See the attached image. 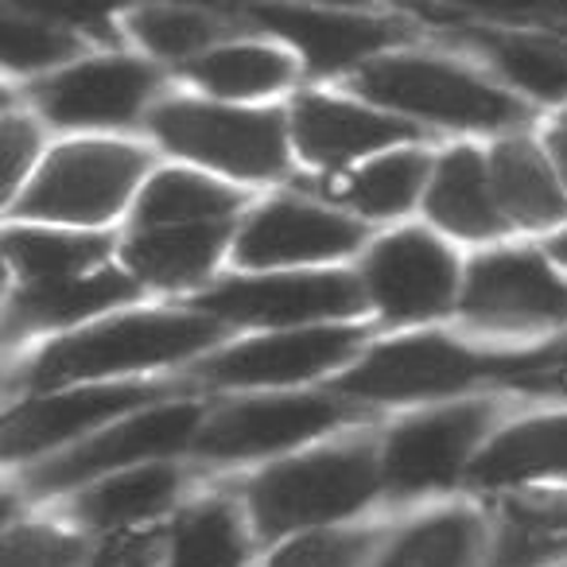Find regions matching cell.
I'll return each instance as SVG.
<instances>
[{
  "label": "cell",
  "instance_id": "f1b7e54d",
  "mask_svg": "<svg viewBox=\"0 0 567 567\" xmlns=\"http://www.w3.org/2000/svg\"><path fill=\"white\" fill-rule=\"evenodd\" d=\"M482 520L466 509H447L404 528L373 567H478Z\"/></svg>",
  "mask_w": 567,
  "mask_h": 567
},
{
  "label": "cell",
  "instance_id": "277c9868",
  "mask_svg": "<svg viewBox=\"0 0 567 567\" xmlns=\"http://www.w3.org/2000/svg\"><path fill=\"white\" fill-rule=\"evenodd\" d=\"M358 94L401 117L447 128L502 133L525 121V105L474 71L432 55H378L358 71Z\"/></svg>",
  "mask_w": 567,
  "mask_h": 567
},
{
  "label": "cell",
  "instance_id": "ac0fdd59",
  "mask_svg": "<svg viewBox=\"0 0 567 567\" xmlns=\"http://www.w3.org/2000/svg\"><path fill=\"white\" fill-rule=\"evenodd\" d=\"M288 128H292L300 156L319 167H347L416 136L409 121H401V113L370 110V105L327 94L296 97Z\"/></svg>",
  "mask_w": 567,
  "mask_h": 567
},
{
  "label": "cell",
  "instance_id": "83f0119b",
  "mask_svg": "<svg viewBox=\"0 0 567 567\" xmlns=\"http://www.w3.org/2000/svg\"><path fill=\"white\" fill-rule=\"evenodd\" d=\"M567 551V497L505 502L494 567H544Z\"/></svg>",
  "mask_w": 567,
  "mask_h": 567
},
{
  "label": "cell",
  "instance_id": "9a60e30c",
  "mask_svg": "<svg viewBox=\"0 0 567 567\" xmlns=\"http://www.w3.org/2000/svg\"><path fill=\"white\" fill-rule=\"evenodd\" d=\"M156 90V71L141 59H86L55 71L35 86L43 117L59 128L133 125Z\"/></svg>",
  "mask_w": 567,
  "mask_h": 567
},
{
  "label": "cell",
  "instance_id": "ee69618b",
  "mask_svg": "<svg viewBox=\"0 0 567 567\" xmlns=\"http://www.w3.org/2000/svg\"><path fill=\"white\" fill-rule=\"evenodd\" d=\"M540 354H544V365H548V370H567V334L559 342H551V347H540Z\"/></svg>",
  "mask_w": 567,
  "mask_h": 567
},
{
  "label": "cell",
  "instance_id": "3957f363",
  "mask_svg": "<svg viewBox=\"0 0 567 567\" xmlns=\"http://www.w3.org/2000/svg\"><path fill=\"white\" fill-rule=\"evenodd\" d=\"M381 486V458L370 443H342L257 474L249 486V513L260 536H288L296 528H319L350 517Z\"/></svg>",
  "mask_w": 567,
  "mask_h": 567
},
{
  "label": "cell",
  "instance_id": "74e56055",
  "mask_svg": "<svg viewBox=\"0 0 567 567\" xmlns=\"http://www.w3.org/2000/svg\"><path fill=\"white\" fill-rule=\"evenodd\" d=\"M0 152H4V190L17 195L20 183L32 179L35 152H40V133H35L32 121L9 113L0 125Z\"/></svg>",
  "mask_w": 567,
  "mask_h": 567
},
{
  "label": "cell",
  "instance_id": "8fae6325",
  "mask_svg": "<svg viewBox=\"0 0 567 567\" xmlns=\"http://www.w3.org/2000/svg\"><path fill=\"white\" fill-rule=\"evenodd\" d=\"M362 288L373 308L393 323L435 319L458 292L455 252L424 229H401L370 249L362 265Z\"/></svg>",
  "mask_w": 567,
  "mask_h": 567
},
{
  "label": "cell",
  "instance_id": "d4e9b609",
  "mask_svg": "<svg viewBox=\"0 0 567 567\" xmlns=\"http://www.w3.org/2000/svg\"><path fill=\"white\" fill-rule=\"evenodd\" d=\"M241 206V195L206 179L187 167H172L148 179L136 198L133 226H203V221H229Z\"/></svg>",
  "mask_w": 567,
  "mask_h": 567
},
{
  "label": "cell",
  "instance_id": "44dd1931",
  "mask_svg": "<svg viewBox=\"0 0 567 567\" xmlns=\"http://www.w3.org/2000/svg\"><path fill=\"white\" fill-rule=\"evenodd\" d=\"M229 221L203 226H133L125 241V260L141 280L156 288H190L221 257Z\"/></svg>",
  "mask_w": 567,
  "mask_h": 567
},
{
  "label": "cell",
  "instance_id": "7a4b0ae2",
  "mask_svg": "<svg viewBox=\"0 0 567 567\" xmlns=\"http://www.w3.org/2000/svg\"><path fill=\"white\" fill-rule=\"evenodd\" d=\"M221 339L214 316H175V311H136V316L105 319L86 331L51 342L32 365L28 385L59 389L74 381L117 378V373L152 370L206 350Z\"/></svg>",
  "mask_w": 567,
  "mask_h": 567
},
{
  "label": "cell",
  "instance_id": "52a82bcc",
  "mask_svg": "<svg viewBox=\"0 0 567 567\" xmlns=\"http://www.w3.org/2000/svg\"><path fill=\"white\" fill-rule=\"evenodd\" d=\"M365 288L347 272H265L226 280L198 296V308L229 323L316 327L358 316Z\"/></svg>",
  "mask_w": 567,
  "mask_h": 567
},
{
  "label": "cell",
  "instance_id": "f546056e",
  "mask_svg": "<svg viewBox=\"0 0 567 567\" xmlns=\"http://www.w3.org/2000/svg\"><path fill=\"white\" fill-rule=\"evenodd\" d=\"M249 559V536L229 502H198L175 520L167 540V567H241Z\"/></svg>",
  "mask_w": 567,
  "mask_h": 567
},
{
  "label": "cell",
  "instance_id": "484cf974",
  "mask_svg": "<svg viewBox=\"0 0 567 567\" xmlns=\"http://www.w3.org/2000/svg\"><path fill=\"white\" fill-rule=\"evenodd\" d=\"M179 478L167 466H128L79 497V517L94 528H136L175 502Z\"/></svg>",
  "mask_w": 567,
  "mask_h": 567
},
{
  "label": "cell",
  "instance_id": "e0dca14e",
  "mask_svg": "<svg viewBox=\"0 0 567 567\" xmlns=\"http://www.w3.org/2000/svg\"><path fill=\"white\" fill-rule=\"evenodd\" d=\"M358 245H362V226L347 214L300 198H276L249 214L237 234L234 257L245 268H288L347 257Z\"/></svg>",
  "mask_w": 567,
  "mask_h": 567
},
{
  "label": "cell",
  "instance_id": "4dcf8cb0",
  "mask_svg": "<svg viewBox=\"0 0 567 567\" xmlns=\"http://www.w3.org/2000/svg\"><path fill=\"white\" fill-rule=\"evenodd\" d=\"M432 159L416 148H393L362 164L339 195L370 218H396L404 214L432 183Z\"/></svg>",
  "mask_w": 567,
  "mask_h": 567
},
{
  "label": "cell",
  "instance_id": "bcb514c9",
  "mask_svg": "<svg viewBox=\"0 0 567 567\" xmlns=\"http://www.w3.org/2000/svg\"><path fill=\"white\" fill-rule=\"evenodd\" d=\"M308 4H331V9H362L370 0H308Z\"/></svg>",
  "mask_w": 567,
  "mask_h": 567
},
{
  "label": "cell",
  "instance_id": "ba28073f",
  "mask_svg": "<svg viewBox=\"0 0 567 567\" xmlns=\"http://www.w3.org/2000/svg\"><path fill=\"white\" fill-rule=\"evenodd\" d=\"M206 424V412L187 401H159L152 409H141L133 420L110 427V432L82 440L66 455H55L32 474V486L40 494H59V489L82 486V482L105 478V474L128 471L148 458L172 455L198 440Z\"/></svg>",
  "mask_w": 567,
  "mask_h": 567
},
{
  "label": "cell",
  "instance_id": "4fadbf2b",
  "mask_svg": "<svg viewBox=\"0 0 567 567\" xmlns=\"http://www.w3.org/2000/svg\"><path fill=\"white\" fill-rule=\"evenodd\" d=\"M362 339V327H280L276 334L206 358L203 378L214 385H296L334 365H347Z\"/></svg>",
  "mask_w": 567,
  "mask_h": 567
},
{
  "label": "cell",
  "instance_id": "b9f144b4",
  "mask_svg": "<svg viewBox=\"0 0 567 567\" xmlns=\"http://www.w3.org/2000/svg\"><path fill=\"white\" fill-rule=\"evenodd\" d=\"M548 156H551V164H556L559 179H564V187H567V121L548 133Z\"/></svg>",
  "mask_w": 567,
  "mask_h": 567
},
{
  "label": "cell",
  "instance_id": "d6a6232c",
  "mask_svg": "<svg viewBox=\"0 0 567 567\" xmlns=\"http://www.w3.org/2000/svg\"><path fill=\"white\" fill-rule=\"evenodd\" d=\"M128 32L144 43V51L156 59H198L218 40V24L210 12L183 9V4H148L128 17Z\"/></svg>",
  "mask_w": 567,
  "mask_h": 567
},
{
  "label": "cell",
  "instance_id": "8992f818",
  "mask_svg": "<svg viewBox=\"0 0 567 567\" xmlns=\"http://www.w3.org/2000/svg\"><path fill=\"white\" fill-rule=\"evenodd\" d=\"M148 156L121 141H74L55 148L28 179L17 203L20 218L59 226H102L125 210Z\"/></svg>",
  "mask_w": 567,
  "mask_h": 567
},
{
  "label": "cell",
  "instance_id": "836d02e7",
  "mask_svg": "<svg viewBox=\"0 0 567 567\" xmlns=\"http://www.w3.org/2000/svg\"><path fill=\"white\" fill-rule=\"evenodd\" d=\"M79 35L71 28H59L51 20L28 17V12L9 9L4 17V66L17 74L51 71L79 55Z\"/></svg>",
  "mask_w": 567,
  "mask_h": 567
},
{
  "label": "cell",
  "instance_id": "cb8c5ba5",
  "mask_svg": "<svg viewBox=\"0 0 567 567\" xmlns=\"http://www.w3.org/2000/svg\"><path fill=\"white\" fill-rule=\"evenodd\" d=\"M292 55L268 48V43H226V48H210L187 63L190 82H198L214 97H229V102L276 94L292 82Z\"/></svg>",
  "mask_w": 567,
  "mask_h": 567
},
{
  "label": "cell",
  "instance_id": "30bf717a",
  "mask_svg": "<svg viewBox=\"0 0 567 567\" xmlns=\"http://www.w3.org/2000/svg\"><path fill=\"white\" fill-rule=\"evenodd\" d=\"M489 404H455V409L424 412L409 424L393 427L381 451V478L396 497H416L443 489L474 466V447L489 427Z\"/></svg>",
  "mask_w": 567,
  "mask_h": 567
},
{
  "label": "cell",
  "instance_id": "4316f807",
  "mask_svg": "<svg viewBox=\"0 0 567 567\" xmlns=\"http://www.w3.org/2000/svg\"><path fill=\"white\" fill-rule=\"evenodd\" d=\"M110 252V237L102 234H74V229H24L12 226L4 234V257L9 268L24 284H48L82 276L102 268Z\"/></svg>",
  "mask_w": 567,
  "mask_h": 567
},
{
  "label": "cell",
  "instance_id": "5b68a950",
  "mask_svg": "<svg viewBox=\"0 0 567 567\" xmlns=\"http://www.w3.org/2000/svg\"><path fill=\"white\" fill-rule=\"evenodd\" d=\"M152 133L167 152L237 179H272L288 167V121L276 110L175 97L152 110Z\"/></svg>",
  "mask_w": 567,
  "mask_h": 567
},
{
  "label": "cell",
  "instance_id": "d590c367",
  "mask_svg": "<svg viewBox=\"0 0 567 567\" xmlns=\"http://www.w3.org/2000/svg\"><path fill=\"white\" fill-rule=\"evenodd\" d=\"M4 567H82V544L48 525H17L4 536Z\"/></svg>",
  "mask_w": 567,
  "mask_h": 567
},
{
  "label": "cell",
  "instance_id": "5bb4252c",
  "mask_svg": "<svg viewBox=\"0 0 567 567\" xmlns=\"http://www.w3.org/2000/svg\"><path fill=\"white\" fill-rule=\"evenodd\" d=\"M265 32L280 35L303 55L311 74H339L362 66L404 40V24L385 17H362L331 4H276L265 0L249 12Z\"/></svg>",
  "mask_w": 567,
  "mask_h": 567
},
{
  "label": "cell",
  "instance_id": "e575fe53",
  "mask_svg": "<svg viewBox=\"0 0 567 567\" xmlns=\"http://www.w3.org/2000/svg\"><path fill=\"white\" fill-rule=\"evenodd\" d=\"M373 548L370 533H331V528H311V533L288 540L268 567H362Z\"/></svg>",
  "mask_w": 567,
  "mask_h": 567
},
{
  "label": "cell",
  "instance_id": "60d3db41",
  "mask_svg": "<svg viewBox=\"0 0 567 567\" xmlns=\"http://www.w3.org/2000/svg\"><path fill=\"white\" fill-rule=\"evenodd\" d=\"M156 4H183V9H203V12H252L265 0H156Z\"/></svg>",
  "mask_w": 567,
  "mask_h": 567
},
{
  "label": "cell",
  "instance_id": "f35d334b",
  "mask_svg": "<svg viewBox=\"0 0 567 567\" xmlns=\"http://www.w3.org/2000/svg\"><path fill=\"white\" fill-rule=\"evenodd\" d=\"M435 4L494 20H567V0H435Z\"/></svg>",
  "mask_w": 567,
  "mask_h": 567
},
{
  "label": "cell",
  "instance_id": "1f68e13d",
  "mask_svg": "<svg viewBox=\"0 0 567 567\" xmlns=\"http://www.w3.org/2000/svg\"><path fill=\"white\" fill-rule=\"evenodd\" d=\"M494 66L536 102H567V43L525 32H482Z\"/></svg>",
  "mask_w": 567,
  "mask_h": 567
},
{
  "label": "cell",
  "instance_id": "6da1fadb",
  "mask_svg": "<svg viewBox=\"0 0 567 567\" xmlns=\"http://www.w3.org/2000/svg\"><path fill=\"white\" fill-rule=\"evenodd\" d=\"M544 373L540 350L528 354H478L447 334H404L381 342L358 365H350L339 381V393L350 401H424L447 396L458 389H474L482 381L525 385L528 378Z\"/></svg>",
  "mask_w": 567,
  "mask_h": 567
},
{
  "label": "cell",
  "instance_id": "d6986e66",
  "mask_svg": "<svg viewBox=\"0 0 567 567\" xmlns=\"http://www.w3.org/2000/svg\"><path fill=\"white\" fill-rule=\"evenodd\" d=\"M489 179L505 221L520 229H551L567 218V195L551 156L525 136H505L489 152Z\"/></svg>",
  "mask_w": 567,
  "mask_h": 567
},
{
  "label": "cell",
  "instance_id": "9c48e42d",
  "mask_svg": "<svg viewBox=\"0 0 567 567\" xmlns=\"http://www.w3.org/2000/svg\"><path fill=\"white\" fill-rule=\"evenodd\" d=\"M458 308L482 331H540L567 319V284L536 252H482L466 268Z\"/></svg>",
  "mask_w": 567,
  "mask_h": 567
},
{
  "label": "cell",
  "instance_id": "7402d4cb",
  "mask_svg": "<svg viewBox=\"0 0 567 567\" xmlns=\"http://www.w3.org/2000/svg\"><path fill=\"white\" fill-rule=\"evenodd\" d=\"M133 296H136V280L128 272L94 268V272L66 276V280L24 284V292H17L9 316L12 323L28 327V331L71 327V323H86V319L133 300Z\"/></svg>",
  "mask_w": 567,
  "mask_h": 567
},
{
  "label": "cell",
  "instance_id": "f6af8a7d",
  "mask_svg": "<svg viewBox=\"0 0 567 567\" xmlns=\"http://www.w3.org/2000/svg\"><path fill=\"white\" fill-rule=\"evenodd\" d=\"M548 252H551V257H556V260H559V265H564V268H567V229H564V234H559V237H551Z\"/></svg>",
  "mask_w": 567,
  "mask_h": 567
},
{
  "label": "cell",
  "instance_id": "8d00e7d4",
  "mask_svg": "<svg viewBox=\"0 0 567 567\" xmlns=\"http://www.w3.org/2000/svg\"><path fill=\"white\" fill-rule=\"evenodd\" d=\"M133 0H9V9L28 12V17L51 20L71 32L113 35V20L128 9Z\"/></svg>",
  "mask_w": 567,
  "mask_h": 567
},
{
  "label": "cell",
  "instance_id": "603a6c76",
  "mask_svg": "<svg viewBox=\"0 0 567 567\" xmlns=\"http://www.w3.org/2000/svg\"><path fill=\"white\" fill-rule=\"evenodd\" d=\"M466 478L478 486H517L533 478H567V416L513 424L478 451Z\"/></svg>",
  "mask_w": 567,
  "mask_h": 567
},
{
  "label": "cell",
  "instance_id": "ab89813d",
  "mask_svg": "<svg viewBox=\"0 0 567 567\" xmlns=\"http://www.w3.org/2000/svg\"><path fill=\"white\" fill-rule=\"evenodd\" d=\"M159 540L152 533H136V528H121L117 536L97 548L90 567H156Z\"/></svg>",
  "mask_w": 567,
  "mask_h": 567
},
{
  "label": "cell",
  "instance_id": "7c38bea8",
  "mask_svg": "<svg viewBox=\"0 0 567 567\" xmlns=\"http://www.w3.org/2000/svg\"><path fill=\"white\" fill-rule=\"evenodd\" d=\"M350 416L354 409L339 396H257V401H237L214 412L198 432L195 447L210 458H257L316 440Z\"/></svg>",
  "mask_w": 567,
  "mask_h": 567
},
{
  "label": "cell",
  "instance_id": "2e32d148",
  "mask_svg": "<svg viewBox=\"0 0 567 567\" xmlns=\"http://www.w3.org/2000/svg\"><path fill=\"white\" fill-rule=\"evenodd\" d=\"M172 396L167 385H82L63 393H43L35 401L20 404L4 420V455L32 458L43 451H55L94 427L110 424L113 416L141 412Z\"/></svg>",
  "mask_w": 567,
  "mask_h": 567
},
{
  "label": "cell",
  "instance_id": "7bdbcfd3",
  "mask_svg": "<svg viewBox=\"0 0 567 567\" xmlns=\"http://www.w3.org/2000/svg\"><path fill=\"white\" fill-rule=\"evenodd\" d=\"M520 389H540V393H567V370H548L528 378Z\"/></svg>",
  "mask_w": 567,
  "mask_h": 567
},
{
  "label": "cell",
  "instance_id": "ffe728a7",
  "mask_svg": "<svg viewBox=\"0 0 567 567\" xmlns=\"http://www.w3.org/2000/svg\"><path fill=\"white\" fill-rule=\"evenodd\" d=\"M424 203L435 226L455 237H471V241L494 237L509 226L502 206H497L489 159L474 148H451L435 164Z\"/></svg>",
  "mask_w": 567,
  "mask_h": 567
}]
</instances>
